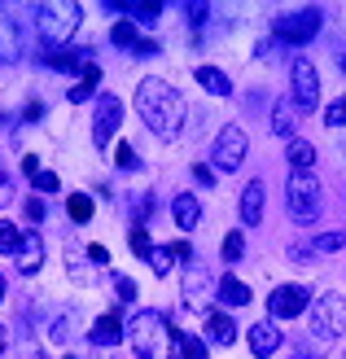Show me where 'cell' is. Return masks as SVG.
I'll use <instances>...</instances> for the list:
<instances>
[{
	"instance_id": "33",
	"label": "cell",
	"mask_w": 346,
	"mask_h": 359,
	"mask_svg": "<svg viewBox=\"0 0 346 359\" xmlns=\"http://www.w3.org/2000/svg\"><path fill=\"white\" fill-rule=\"evenodd\" d=\"M127 245H132L140 259H149V250H154V245H149V237H145V228H132V232H127Z\"/></svg>"
},
{
	"instance_id": "4",
	"label": "cell",
	"mask_w": 346,
	"mask_h": 359,
	"mask_svg": "<svg viewBox=\"0 0 346 359\" xmlns=\"http://www.w3.org/2000/svg\"><path fill=\"white\" fill-rule=\"evenodd\" d=\"M285 206H289V219L294 224H316L320 219V180L312 171H289V184H285Z\"/></svg>"
},
{
	"instance_id": "29",
	"label": "cell",
	"mask_w": 346,
	"mask_h": 359,
	"mask_svg": "<svg viewBox=\"0 0 346 359\" xmlns=\"http://www.w3.org/2000/svg\"><path fill=\"white\" fill-rule=\"evenodd\" d=\"M22 245V228H13L9 219H0V255H18Z\"/></svg>"
},
{
	"instance_id": "18",
	"label": "cell",
	"mask_w": 346,
	"mask_h": 359,
	"mask_svg": "<svg viewBox=\"0 0 346 359\" xmlns=\"http://www.w3.org/2000/svg\"><path fill=\"white\" fill-rule=\"evenodd\" d=\"M171 215H175V224L185 228V232H193L197 219H202V206H197V197H193V193H180L175 202H171Z\"/></svg>"
},
{
	"instance_id": "27",
	"label": "cell",
	"mask_w": 346,
	"mask_h": 359,
	"mask_svg": "<svg viewBox=\"0 0 346 359\" xmlns=\"http://www.w3.org/2000/svg\"><path fill=\"white\" fill-rule=\"evenodd\" d=\"M88 62H93L88 53H48V66H58V70H79V75H84Z\"/></svg>"
},
{
	"instance_id": "25",
	"label": "cell",
	"mask_w": 346,
	"mask_h": 359,
	"mask_svg": "<svg viewBox=\"0 0 346 359\" xmlns=\"http://www.w3.org/2000/svg\"><path fill=\"white\" fill-rule=\"evenodd\" d=\"M175 259H180V255H175V245H154V250H149V267H154L158 276H167L171 267H175Z\"/></svg>"
},
{
	"instance_id": "11",
	"label": "cell",
	"mask_w": 346,
	"mask_h": 359,
	"mask_svg": "<svg viewBox=\"0 0 346 359\" xmlns=\"http://www.w3.org/2000/svg\"><path fill=\"white\" fill-rule=\"evenodd\" d=\"M180 298H185L193 311H202L211 302V272H206V263H189L185 267V290H180Z\"/></svg>"
},
{
	"instance_id": "22",
	"label": "cell",
	"mask_w": 346,
	"mask_h": 359,
	"mask_svg": "<svg viewBox=\"0 0 346 359\" xmlns=\"http://www.w3.org/2000/svg\"><path fill=\"white\" fill-rule=\"evenodd\" d=\"M285 158H289V167H294V171H312L316 149L307 145V140H298V136H294V140H289V154H285Z\"/></svg>"
},
{
	"instance_id": "43",
	"label": "cell",
	"mask_w": 346,
	"mask_h": 359,
	"mask_svg": "<svg viewBox=\"0 0 346 359\" xmlns=\"http://www.w3.org/2000/svg\"><path fill=\"white\" fill-rule=\"evenodd\" d=\"M0 202H13V189H9V180H0Z\"/></svg>"
},
{
	"instance_id": "10",
	"label": "cell",
	"mask_w": 346,
	"mask_h": 359,
	"mask_svg": "<svg viewBox=\"0 0 346 359\" xmlns=\"http://www.w3.org/2000/svg\"><path fill=\"white\" fill-rule=\"evenodd\" d=\"M119 123H123V101L110 97V93H101V97H97V118H93V145H97V149H105V145L114 140Z\"/></svg>"
},
{
	"instance_id": "36",
	"label": "cell",
	"mask_w": 346,
	"mask_h": 359,
	"mask_svg": "<svg viewBox=\"0 0 346 359\" xmlns=\"http://www.w3.org/2000/svg\"><path fill=\"white\" fill-rule=\"evenodd\" d=\"M35 189H40V193H58V175H53V171H40V175H35Z\"/></svg>"
},
{
	"instance_id": "24",
	"label": "cell",
	"mask_w": 346,
	"mask_h": 359,
	"mask_svg": "<svg viewBox=\"0 0 346 359\" xmlns=\"http://www.w3.org/2000/svg\"><path fill=\"white\" fill-rule=\"evenodd\" d=\"M110 40L119 44V48H132V53H140V31H136V22H114V31H110Z\"/></svg>"
},
{
	"instance_id": "35",
	"label": "cell",
	"mask_w": 346,
	"mask_h": 359,
	"mask_svg": "<svg viewBox=\"0 0 346 359\" xmlns=\"http://www.w3.org/2000/svg\"><path fill=\"white\" fill-rule=\"evenodd\" d=\"M97 83H101V79H79L75 88H70V101H88V97H97Z\"/></svg>"
},
{
	"instance_id": "6",
	"label": "cell",
	"mask_w": 346,
	"mask_h": 359,
	"mask_svg": "<svg viewBox=\"0 0 346 359\" xmlns=\"http://www.w3.org/2000/svg\"><path fill=\"white\" fill-rule=\"evenodd\" d=\"M320 9H298V13H285L272 22V35H277L281 44H307V40H316V31H320Z\"/></svg>"
},
{
	"instance_id": "7",
	"label": "cell",
	"mask_w": 346,
	"mask_h": 359,
	"mask_svg": "<svg viewBox=\"0 0 346 359\" xmlns=\"http://www.w3.org/2000/svg\"><path fill=\"white\" fill-rule=\"evenodd\" d=\"M289 83H294V105L302 114H312L320 105V75H316V66L307 57H298L294 66H289Z\"/></svg>"
},
{
	"instance_id": "19",
	"label": "cell",
	"mask_w": 346,
	"mask_h": 359,
	"mask_svg": "<svg viewBox=\"0 0 346 359\" xmlns=\"http://www.w3.org/2000/svg\"><path fill=\"white\" fill-rule=\"evenodd\" d=\"M193 75H197V83H202L206 93H215V97H228V93H232V79L224 75V70H215V66H197Z\"/></svg>"
},
{
	"instance_id": "9",
	"label": "cell",
	"mask_w": 346,
	"mask_h": 359,
	"mask_svg": "<svg viewBox=\"0 0 346 359\" xmlns=\"http://www.w3.org/2000/svg\"><path fill=\"white\" fill-rule=\"evenodd\" d=\"M307 307H312V294H307L302 285H277V290H272V298H267V316H272V320H294V316H302Z\"/></svg>"
},
{
	"instance_id": "39",
	"label": "cell",
	"mask_w": 346,
	"mask_h": 359,
	"mask_svg": "<svg viewBox=\"0 0 346 359\" xmlns=\"http://www.w3.org/2000/svg\"><path fill=\"white\" fill-rule=\"evenodd\" d=\"M88 259H93L97 267H105V263H110V250H105V245H93V250H88Z\"/></svg>"
},
{
	"instance_id": "3",
	"label": "cell",
	"mask_w": 346,
	"mask_h": 359,
	"mask_svg": "<svg viewBox=\"0 0 346 359\" xmlns=\"http://www.w3.org/2000/svg\"><path fill=\"white\" fill-rule=\"evenodd\" d=\"M75 27H79L75 0H44V5H35V31H40V40L48 48H62L75 35Z\"/></svg>"
},
{
	"instance_id": "8",
	"label": "cell",
	"mask_w": 346,
	"mask_h": 359,
	"mask_svg": "<svg viewBox=\"0 0 346 359\" xmlns=\"http://www.w3.org/2000/svg\"><path fill=\"white\" fill-rule=\"evenodd\" d=\"M246 149H250L246 128L228 123V128L220 132V140H215V167H220V171H237V167L246 163Z\"/></svg>"
},
{
	"instance_id": "42",
	"label": "cell",
	"mask_w": 346,
	"mask_h": 359,
	"mask_svg": "<svg viewBox=\"0 0 346 359\" xmlns=\"http://www.w3.org/2000/svg\"><path fill=\"white\" fill-rule=\"evenodd\" d=\"M22 171H27V175H40V163H35V158L27 154V158H22Z\"/></svg>"
},
{
	"instance_id": "41",
	"label": "cell",
	"mask_w": 346,
	"mask_h": 359,
	"mask_svg": "<svg viewBox=\"0 0 346 359\" xmlns=\"http://www.w3.org/2000/svg\"><path fill=\"white\" fill-rule=\"evenodd\" d=\"M193 175H197V180H202V184H215V171H211V167H202V163H197V167H193Z\"/></svg>"
},
{
	"instance_id": "38",
	"label": "cell",
	"mask_w": 346,
	"mask_h": 359,
	"mask_svg": "<svg viewBox=\"0 0 346 359\" xmlns=\"http://www.w3.org/2000/svg\"><path fill=\"white\" fill-rule=\"evenodd\" d=\"M185 9H189V22H193V27H202V22H206V13H211L206 5H185Z\"/></svg>"
},
{
	"instance_id": "30",
	"label": "cell",
	"mask_w": 346,
	"mask_h": 359,
	"mask_svg": "<svg viewBox=\"0 0 346 359\" xmlns=\"http://www.w3.org/2000/svg\"><path fill=\"white\" fill-rule=\"evenodd\" d=\"M123 9L132 13V22H154L162 13V5H154V0H136V5H123Z\"/></svg>"
},
{
	"instance_id": "17",
	"label": "cell",
	"mask_w": 346,
	"mask_h": 359,
	"mask_svg": "<svg viewBox=\"0 0 346 359\" xmlns=\"http://www.w3.org/2000/svg\"><path fill=\"white\" fill-rule=\"evenodd\" d=\"M294 128H298V105H294V97H289V101H277V105H272V132L294 140Z\"/></svg>"
},
{
	"instance_id": "47",
	"label": "cell",
	"mask_w": 346,
	"mask_h": 359,
	"mask_svg": "<svg viewBox=\"0 0 346 359\" xmlns=\"http://www.w3.org/2000/svg\"><path fill=\"white\" fill-rule=\"evenodd\" d=\"M342 154H346V136H342Z\"/></svg>"
},
{
	"instance_id": "14",
	"label": "cell",
	"mask_w": 346,
	"mask_h": 359,
	"mask_svg": "<svg viewBox=\"0 0 346 359\" xmlns=\"http://www.w3.org/2000/svg\"><path fill=\"white\" fill-rule=\"evenodd\" d=\"M246 342H250V351H254V355H272V351L281 346V329L272 325V320H263V325L246 329Z\"/></svg>"
},
{
	"instance_id": "16",
	"label": "cell",
	"mask_w": 346,
	"mask_h": 359,
	"mask_svg": "<svg viewBox=\"0 0 346 359\" xmlns=\"http://www.w3.org/2000/svg\"><path fill=\"white\" fill-rule=\"evenodd\" d=\"M88 337H93L97 346H119L123 337H127V329H123V320H119V311H110V316H101L97 325H93V333H88Z\"/></svg>"
},
{
	"instance_id": "46",
	"label": "cell",
	"mask_w": 346,
	"mask_h": 359,
	"mask_svg": "<svg viewBox=\"0 0 346 359\" xmlns=\"http://www.w3.org/2000/svg\"><path fill=\"white\" fill-rule=\"evenodd\" d=\"M338 62H342V70H346V53H342V57H338Z\"/></svg>"
},
{
	"instance_id": "40",
	"label": "cell",
	"mask_w": 346,
	"mask_h": 359,
	"mask_svg": "<svg viewBox=\"0 0 346 359\" xmlns=\"http://www.w3.org/2000/svg\"><path fill=\"white\" fill-rule=\"evenodd\" d=\"M27 215H31V219H40V215H44V202H40V197H27Z\"/></svg>"
},
{
	"instance_id": "15",
	"label": "cell",
	"mask_w": 346,
	"mask_h": 359,
	"mask_svg": "<svg viewBox=\"0 0 346 359\" xmlns=\"http://www.w3.org/2000/svg\"><path fill=\"white\" fill-rule=\"evenodd\" d=\"M40 263H44V241L35 237V232H22V245H18V272H40Z\"/></svg>"
},
{
	"instance_id": "34",
	"label": "cell",
	"mask_w": 346,
	"mask_h": 359,
	"mask_svg": "<svg viewBox=\"0 0 346 359\" xmlns=\"http://www.w3.org/2000/svg\"><path fill=\"white\" fill-rule=\"evenodd\" d=\"M114 163H119L123 171H136V167H140V158H136L132 145H119V149H114Z\"/></svg>"
},
{
	"instance_id": "12",
	"label": "cell",
	"mask_w": 346,
	"mask_h": 359,
	"mask_svg": "<svg viewBox=\"0 0 346 359\" xmlns=\"http://www.w3.org/2000/svg\"><path fill=\"white\" fill-rule=\"evenodd\" d=\"M22 57V22L18 18H0V62Z\"/></svg>"
},
{
	"instance_id": "13",
	"label": "cell",
	"mask_w": 346,
	"mask_h": 359,
	"mask_svg": "<svg viewBox=\"0 0 346 359\" xmlns=\"http://www.w3.org/2000/svg\"><path fill=\"white\" fill-rule=\"evenodd\" d=\"M263 197H267L263 180H250L246 193H241V224H246V228H254V224L263 219Z\"/></svg>"
},
{
	"instance_id": "23",
	"label": "cell",
	"mask_w": 346,
	"mask_h": 359,
	"mask_svg": "<svg viewBox=\"0 0 346 359\" xmlns=\"http://www.w3.org/2000/svg\"><path fill=\"white\" fill-rule=\"evenodd\" d=\"M175 359H206V342L197 333H180L175 337Z\"/></svg>"
},
{
	"instance_id": "2",
	"label": "cell",
	"mask_w": 346,
	"mask_h": 359,
	"mask_svg": "<svg viewBox=\"0 0 346 359\" xmlns=\"http://www.w3.org/2000/svg\"><path fill=\"white\" fill-rule=\"evenodd\" d=\"M127 337H132V351L140 359H175V337L167 316L162 311H136L132 325H127Z\"/></svg>"
},
{
	"instance_id": "28",
	"label": "cell",
	"mask_w": 346,
	"mask_h": 359,
	"mask_svg": "<svg viewBox=\"0 0 346 359\" xmlns=\"http://www.w3.org/2000/svg\"><path fill=\"white\" fill-rule=\"evenodd\" d=\"M346 245V228L342 232H320V237L312 241V255H333V250Z\"/></svg>"
},
{
	"instance_id": "45",
	"label": "cell",
	"mask_w": 346,
	"mask_h": 359,
	"mask_svg": "<svg viewBox=\"0 0 346 359\" xmlns=\"http://www.w3.org/2000/svg\"><path fill=\"white\" fill-rule=\"evenodd\" d=\"M0 346H5V325H0Z\"/></svg>"
},
{
	"instance_id": "21",
	"label": "cell",
	"mask_w": 346,
	"mask_h": 359,
	"mask_svg": "<svg viewBox=\"0 0 346 359\" xmlns=\"http://www.w3.org/2000/svg\"><path fill=\"white\" fill-rule=\"evenodd\" d=\"M220 302H224V307H246V302H250V290H246L237 276H224V280H220Z\"/></svg>"
},
{
	"instance_id": "1",
	"label": "cell",
	"mask_w": 346,
	"mask_h": 359,
	"mask_svg": "<svg viewBox=\"0 0 346 359\" xmlns=\"http://www.w3.org/2000/svg\"><path fill=\"white\" fill-rule=\"evenodd\" d=\"M136 114L145 118V128H149L158 140H175L180 128H185V97H180L167 79H140Z\"/></svg>"
},
{
	"instance_id": "20",
	"label": "cell",
	"mask_w": 346,
	"mask_h": 359,
	"mask_svg": "<svg viewBox=\"0 0 346 359\" xmlns=\"http://www.w3.org/2000/svg\"><path fill=\"white\" fill-rule=\"evenodd\" d=\"M206 329H211V342H215V346H232V342H237V325H232L224 311H211Z\"/></svg>"
},
{
	"instance_id": "37",
	"label": "cell",
	"mask_w": 346,
	"mask_h": 359,
	"mask_svg": "<svg viewBox=\"0 0 346 359\" xmlns=\"http://www.w3.org/2000/svg\"><path fill=\"white\" fill-rule=\"evenodd\" d=\"M114 290H119V298H123V302H132V298H136V280L119 276V280H114Z\"/></svg>"
},
{
	"instance_id": "44",
	"label": "cell",
	"mask_w": 346,
	"mask_h": 359,
	"mask_svg": "<svg viewBox=\"0 0 346 359\" xmlns=\"http://www.w3.org/2000/svg\"><path fill=\"white\" fill-rule=\"evenodd\" d=\"M0 302H5V280H0Z\"/></svg>"
},
{
	"instance_id": "48",
	"label": "cell",
	"mask_w": 346,
	"mask_h": 359,
	"mask_svg": "<svg viewBox=\"0 0 346 359\" xmlns=\"http://www.w3.org/2000/svg\"><path fill=\"white\" fill-rule=\"evenodd\" d=\"M294 359H302V355H294Z\"/></svg>"
},
{
	"instance_id": "32",
	"label": "cell",
	"mask_w": 346,
	"mask_h": 359,
	"mask_svg": "<svg viewBox=\"0 0 346 359\" xmlns=\"http://www.w3.org/2000/svg\"><path fill=\"white\" fill-rule=\"evenodd\" d=\"M241 255H246V237H241V232H228V237H224V259L237 263Z\"/></svg>"
},
{
	"instance_id": "5",
	"label": "cell",
	"mask_w": 346,
	"mask_h": 359,
	"mask_svg": "<svg viewBox=\"0 0 346 359\" xmlns=\"http://www.w3.org/2000/svg\"><path fill=\"white\" fill-rule=\"evenodd\" d=\"M312 333L320 342H338L346 333V298L342 294H320L312 302Z\"/></svg>"
},
{
	"instance_id": "31",
	"label": "cell",
	"mask_w": 346,
	"mask_h": 359,
	"mask_svg": "<svg viewBox=\"0 0 346 359\" xmlns=\"http://www.w3.org/2000/svg\"><path fill=\"white\" fill-rule=\"evenodd\" d=\"M324 123L338 128V132H346V97H338L333 105H324Z\"/></svg>"
},
{
	"instance_id": "26",
	"label": "cell",
	"mask_w": 346,
	"mask_h": 359,
	"mask_svg": "<svg viewBox=\"0 0 346 359\" xmlns=\"http://www.w3.org/2000/svg\"><path fill=\"white\" fill-rule=\"evenodd\" d=\"M66 215H70L75 224H88V219H93V197H88V193H70Z\"/></svg>"
}]
</instances>
